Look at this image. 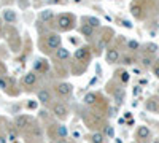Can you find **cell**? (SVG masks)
<instances>
[{
    "instance_id": "6da1fadb",
    "label": "cell",
    "mask_w": 159,
    "mask_h": 143,
    "mask_svg": "<svg viewBox=\"0 0 159 143\" xmlns=\"http://www.w3.org/2000/svg\"><path fill=\"white\" fill-rule=\"evenodd\" d=\"M40 48L45 54H54V51L61 48L62 45V37L57 32H49L40 38Z\"/></svg>"
},
{
    "instance_id": "7a4b0ae2",
    "label": "cell",
    "mask_w": 159,
    "mask_h": 143,
    "mask_svg": "<svg viewBox=\"0 0 159 143\" xmlns=\"http://www.w3.org/2000/svg\"><path fill=\"white\" fill-rule=\"evenodd\" d=\"M75 15L72 13H61V15L56 18V29L61 32H69L75 27Z\"/></svg>"
},
{
    "instance_id": "3957f363",
    "label": "cell",
    "mask_w": 159,
    "mask_h": 143,
    "mask_svg": "<svg viewBox=\"0 0 159 143\" xmlns=\"http://www.w3.org/2000/svg\"><path fill=\"white\" fill-rule=\"evenodd\" d=\"M111 38H113V30L111 29H102V35L99 38H96L94 43H92V49H94V53L97 56L102 54L103 48L108 46V43L111 42Z\"/></svg>"
},
{
    "instance_id": "277c9868",
    "label": "cell",
    "mask_w": 159,
    "mask_h": 143,
    "mask_svg": "<svg viewBox=\"0 0 159 143\" xmlns=\"http://www.w3.org/2000/svg\"><path fill=\"white\" fill-rule=\"evenodd\" d=\"M130 13L135 19L143 21L150 13V7L147 3V0H134V2L130 3Z\"/></svg>"
},
{
    "instance_id": "5b68a950",
    "label": "cell",
    "mask_w": 159,
    "mask_h": 143,
    "mask_svg": "<svg viewBox=\"0 0 159 143\" xmlns=\"http://www.w3.org/2000/svg\"><path fill=\"white\" fill-rule=\"evenodd\" d=\"M73 59L78 62V64H81V65L86 69L88 67V64L91 62L92 59V46H80L75 53H73Z\"/></svg>"
},
{
    "instance_id": "8992f818",
    "label": "cell",
    "mask_w": 159,
    "mask_h": 143,
    "mask_svg": "<svg viewBox=\"0 0 159 143\" xmlns=\"http://www.w3.org/2000/svg\"><path fill=\"white\" fill-rule=\"evenodd\" d=\"M51 111H52V114H54L57 119H61V121H65V119H67V118H69V113H70V111H69V107L65 105L64 102H61V100L52 103Z\"/></svg>"
},
{
    "instance_id": "52a82bcc",
    "label": "cell",
    "mask_w": 159,
    "mask_h": 143,
    "mask_svg": "<svg viewBox=\"0 0 159 143\" xmlns=\"http://www.w3.org/2000/svg\"><path fill=\"white\" fill-rule=\"evenodd\" d=\"M32 118L27 114H19L16 116V119H15V127L18 129V131H27V129L32 126Z\"/></svg>"
},
{
    "instance_id": "ba28073f",
    "label": "cell",
    "mask_w": 159,
    "mask_h": 143,
    "mask_svg": "<svg viewBox=\"0 0 159 143\" xmlns=\"http://www.w3.org/2000/svg\"><path fill=\"white\" fill-rule=\"evenodd\" d=\"M37 100L42 103V105L48 107L49 103L52 102V92H51V89H48V87L40 89V91H38V94H37Z\"/></svg>"
},
{
    "instance_id": "9c48e42d",
    "label": "cell",
    "mask_w": 159,
    "mask_h": 143,
    "mask_svg": "<svg viewBox=\"0 0 159 143\" xmlns=\"http://www.w3.org/2000/svg\"><path fill=\"white\" fill-rule=\"evenodd\" d=\"M105 59H107V62L110 64H118L119 59H121V54H119V49L116 46H108L107 48V53H105Z\"/></svg>"
},
{
    "instance_id": "30bf717a",
    "label": "cell",
    "mask_w": 159,
    "mask_h": 143,
    "mask_svg": "<svg viewBox=\"0 0 159 143\" xmlns=\"http://www.w3.org/2000/svg\"><path fill=\"white\" fill-rule=\"evenodd\" d=\"M37 81H38V75L35 73V72H27L24 76H22V86L25 87V89H32L35 84H37Z\"/></svg>"
},
{
    "instance_id": "8fae6325",
    "label": "cell",
    "mask_w": 159,
    "mask_h": 143,
    "mask_svg": "<svg viewBox=\"0 0 159 143\" xmlns=\"http://www.w3.org/2000/svg\"><path fill=\"white\" fill-rule=\"evenodd\" d=\"M80 34H81L84 38H88L89 42L96 40V29L91 27V25H88V24H84V22L80 25Z\"/></svg>"
},
{
    "instance_id": "7c38bea8",
    "label": "cell",
    "mask_w": 159,
    "mask_h": 143,
    "mask_svg": "<svg viewBox=\"0 0 159 143\" xmlns=\"http://www.w3.org/2000/svg\"><path fill=\"white\" fill-rule=\"evenodd\" d=\"M54 89H56V94L59 97H69L73 91V86L70 83H59Z\"/></svg>"
},
{
    "instance_id": "4fadbf2b",
    "label": "cell",
    "mask_w": 159,
    "mask_h": 143,
    "mask_svg": "<svg viewBox=\"0 0 159 143\" xmlns=\"http://www.w3.org/2000/svg\"><path fill=\"white\" fill-rule=\"evenodd\" d=\"M151 137V131L148 126H139L137 131H135V138L140 140V141H145Z\"/></svg>"
},
{
    "instance_id": "5bb4252c",
    "label": "cell",
    "mask_w": 159,
    "mask_h": 143,
    "mask_svg": "<svg viewBox=\"0 0 159 143\" xmlns=\"http://www.w3.org/2000/svg\"><path fill=\"white\" fill-rule=\"evenodd\" d=\"M54 59L57 60V62H65V60H69L70 59V53H69V49H65V48H59V49H56L54 51Z\"/></svg>"
},
{
    "instance_id": "9a60e30c",
    "label": "cell",
    "mask_w": 159,
    "mask_h": 143,
    "mask_svg": "<svg viewBox=\"0 0 159 143\" xmlns=\"http://www.w3.org/2000/svg\"><path fill=\"white\" fill-rule=\"evenodd\" d=\"M2 18H3V21H5L7 24H15V22L18 21V15H16V11H13V10H10V8L3 10Z\"/></svg>"
},
{
    "instance_id": "2e32d148",
    "label": "cell",
    "mask_w": 159,
    "mask_h": 143,
    "mask_svg": "<svg viewBox=\"0 0 159 143\" xmlns=\"http://www.w3.org/2000/svg\"><path fill=\"white\" fill-rule=\"evenodd\" d=\"M54 18H56V15H54V11H52V10L40 11V22H42V24H49Z\"/></svg>"
},
{
    "instance_id": "e0dca14e",
    "label": "cell",
    "mask_w": 159,
    "mask_h": 143,
    "mask_svg": "<svg viewBox=\"0 0 159 143\" xmlns=\"http://www.w3.org/2000/svg\"><path fill=\"white\" fill-rule=\"evenodd\" d=\"M145 108H147L148 111H151V113H159V100L156 97L148 99L147 103H145Z\"/></svg>"
},
{
    "instance_id": "ac0fdd59",
    "label": "cell",
    "mask_w": 159,
    "mask_h": 143,
    "mask_svg": "<svg viewBox=\"0 0 159 143\" xmlns=\"http://www.w3.org/2000/svg\"><path fill=\"white\" fill-rule=\"evenodd\" d=\"M83 102H84V105H89V107L96 105V103L99 102V94L97 92H88V94H84Z\"/></svg>"
},
{
    "instance_id": "d6986e66",
    "label": "cell",
    "mask_w": 159,
    "mask_h": 143,
    "mask_svg": "<svg viewBox=\"0 0 159 143\" xmlns=\"http://www.w3.org/2000/svg\"><path fill=\"white\" fill-rule=\"evenodd\" d=\"M83 22L88 24V25H91V27H94L96 30L100 29V25H102L100 19H99V18H94V16H84V18H83Z\"/></svg>"
},
{
    "instance_id": "ffe728a7",
    "label": "cell",
    "mask_w": 159,
    "mask_h": 143,
    "mask_svg": "<svg viewBox=\"0 0 159 143\" xmlns=\"http://www.w3.org/2000/svg\"><path fill=\"white\" fill-rule=\"evenodd\" d=\"M34 72L38 75V73H45L46 72V60L43 59H37L34 62Z\"/></svg>"
},
{
    "instance_id": "44dd1931",
    "label": "cell",
    "mask_w": 159,
    "mask_h": 143,
    "mask_svg": "<svg viewBox=\"0 0 159 143\" xmlns=\"http://www.w3.org/2000/svg\"><path fill=\"white\" fill-rule=\"evenodd\" d=\"M140 65H142L143 69H150V67H153V65H154V59H153V56L143 54V56L140 57Z\"/></svg>"
},
{
    "instance_id": "7402d4cb",
    "label": "cell",
    "mask_w": 159,
    "mask_h": 143,
    "mask_svg": "<svg viewBox=\"0 0 159 143\" xmlns=\"http://www.w3.org/2000/svg\"><path fill=\"white\" fill-rule=\"evenodd\" d=\"M67 135H69L67 127H65L64 124H56V140L57 138H67Z\"/></svg>"
},
{
    "instance_id": "603a6c76",
    "label": "cell",
    "mask_w": 159,
    "mask_h": 143,
    "mask_svg": "<svg viewBox=\"0 0 159 143\" xmlns=\"http://www.w3.org/2000/svg\"><path fill=\"white\" fill-rule=\"evenodd\" d=\"M91 143H107V138H105L103 132L96 131V132H92V135H91Z\"/></svg>"
},
{
    "instance_id": "cb8c5ba5",
    "label": "cell",
    "mask_w": 159,
    "mask_h": 143,
    "mask_svg": "<svg viewBox=\"0 0 159 143\" xmlns=\"http://www.w3.org/2000/svg\"><path fill=\"white\" fill-rule=\"evenodd\" d=\"M113 97H115V103H116V107H119L121 103L124 102V97H126V92H124V89L121 87L119 91H116V92L113 94Z\"/></svg>"
},
{
    "instance_id": "d4e9b609",
    "label": "cell",
    "mask_w": 159,
    "mask_h": 143,
    "mask_svg": "<svg viewBox=\"0 0 159 143\" xmlns=\"http://www.w3.org/2000/svg\"><path fill=\"white\" fill-rule=\"evenodd\" d=\"M29 131H30L32 137H35V138H40V137H42V134H43L42 127H40L38 124H32V126L29 127Z\"/></svg>"
},
{
    "instance_id": "484cf974",
    "label": "cell",
    "mask_w": 159,
    "mask_h": 143,
    "mask_svg": "<svg viewBox=\"0 0 159 143\" xmlns=\"http://www.w3.org/2000/svg\"><path fill=\"white\" fill-rule=\"evenodd\" d=\"M134 62H135V57L132 54H124V56H121V59H119V64H123V65H132Z\"/></svg>"
},
{
    "instance_id": "4316f807",
    "label": "cell",
    "mask_w": 159,
    "mask_h": 143,
    "mask_svg": "<svg viewBox=\"0 0 159 143\" xmlns=\"http://www.w3.org/2000/svg\"><path fill=\"white\" fill-rule=\"evenodd\" d=\"M126 48L130 51V53H137V51L140 49V43H139L137 40H129V42L126 43Z\"/></svg>"
},
{
    "instance_id": "83f0119b",
    "label": "cell",
    "mask_w": 159,
    "mask_h": 143,
    "mask_svg": "<svg viewBox=\"0 0 159 143\" xmlns=\"http://www.w3.org/2000/svg\"><path fill=\"white\" fill-rule=\"evenodd\" d=\"M103 135H105V138H113L115 137V129H113V126H110V124H103Z\"/></svg>"
},
{
    "instance_id": "f1b7e54d",
    "label": "cell",
    "mask_w": 159,
    "mask_h": 143,
    "mask_svg": "<svg viewBox=\"0 0 159 143\" xmlns=\"http://www.w3.org/2000/svg\"><path fill=\"white\" fill-rule=\"evenodd\" d=\"M143 48H145V53H147L148 56H153V54L157 53V45L156 43H147Z\"/></svg>"
},
{
    "instance_id": "f546056e",
    "label": "cell",
    "mask_w": 159,
    "mask_h": 143,
    "mask_svg": "<svg viewBox=\"0 0 159 143\" xmlns=\"http://www.w3.org/2000/svg\"><path fill=\"white\" fill-rule=\"evenodd\" d=\"M118 75H119V81H121L123 84H126V83H129V80H130V73H129V72H126V70H123V72H119Z\"/></svg>"
},
{
    "instance_id": "4dcf8cb0",
    "label": "cell",
    "mask_w": 159,
    "mask_h": 143,
    "mask_svg": "<svg viewBox=\"0 0 159 143\" xmlns=\"http://www.w3.org/2000/svg\"><path fill=\"white\" fill-rule=\"evenodd\" d=\"M7 138L16 140V138H18V129H16V127H10V129H8V137H7Z\"/></svg>"
},
{
    "instance_id": "1f68e13d",
    "label": "cell",
    "mask_w": 159,
    "mask_h": 143,
    "mask_svg": "<svg viewBox=\"0 0 159 143\" xmlns=\"http://www.w3.org/2000/svg\"><path fill=\"white\" fill-rule=\"evenodd\" d=\"M0 89L5 91V92H8V80H7L3 75L0 76Z\"/></svg>"
},
{
    "instance_id": "d6a6232c",
    "label": "cell",
    "mask_w": 159,
    "mask_h": 143,
    "mask_svg": "<svg viewBox=\"0 0 159 143\" xmlns=\"http://www.w3.org/2000/svg\"><path fill=\"white\" fill-rule=\"evenodd\" d=\"M37 107H38V102H37V100H29V102H27V108H29V110H35Z\"/></svg>"
},
{
    "instance_id": "836d02e7",
    "label": "cell",
    "mask_w": 159,
    "mask_h": 143,
    "mask_svg": "<svg viewBox=\"0 0 159 143\" xmlns=\"http://www.w3.org/2000/svg\"><path fill=\"white\" fill-rule=\"evenodd\" d=\"M153 75L157 78V80H159V60H157V64H156V65H153Z\"/></svg>"
},
{
    "instance_id": "e575fe53",
    "label": "cell",
    "mask_w": 159,
    "mask_h": 143,
    "mask_svg": "<svg viewBox=\"0 0 159 143\" xmlns=\"http://www.w3.org/2000/svg\"><path fill=\"white\" fill-rule=\"evenodd\" d=\"M121 25H124L126 29H132V27H134V25H132V22H130V21H126V19L121 21Z\"/></svg>"
},
{
    "instance_id": "d590c367",
    "label": "cell",
    "mask_w": 159,
    "mask_h": 143,
    "mask_svg": "<svg viewBox=\"0 0 159 143\" xmlns=\"http://www.w3.org/2000/svg\"><path fill=\"white\" fill-rule=\"evenodd\" d=\"M132 92H134V96H140V94H142V87H140V86H135Z\"/></svg>"
},
{
    "instance_id": "8d00e7d4",
    "label": "cell",
    "mask_w": 159,
    "mask_h": 143,
    "mask_svg": "<svg viewBox=\"0 0 159 143\" xmlns=\"http://www.w3.org/2000/svg\"><path fill=\"white\" fill-rule=\"evenodd\" d=\"M54 143H69V140L67 138H57Z\"/></svg>"
},
{
    "instance_id": "74e56055",
    "label": "cell",
    "mask_w": 159,
    "mask_h": 143,
    "mask_svg": "<svg viewBox=\"0 0 159 143\" xmlns=\"http://www.w3.org/2000/svg\"><path fill=\"white\" fill-rule=\"evenodd\" d=\"M0 143H7V137L3 134H0Z\"/></svg>"
},
{
    "instance_id": "f35d334b",
    "label": "cell",
    "mask_w": 159,
    "mask_h": 143,
    "mask_svg": "<svg viewBox=\"0 0 159 143\" xmlns=\"http://www.w3.org/2000/svg\"><path fill=\"white\" fill-rule=\"evenodd\" d=\"M73 137H75V138H80L81 135H80V132H78V131H75V132H73Z\"/></svg>"
},
{
    "instance_id": "ab89813d",
    "label": "cell",
    "mask_w": 159,
    "mask_h": 143,
    "mask_svg": "<svg viewBox=\"0 0 159 143\" xmlns=\"http://www.w3.org/2000/svg\"><path fill=\"white\" fill-rule=\"evenodd\" d=\"M3 2H5V3H13L15 0H3Z\"/></svg>"
},
{
    "instance_id": "60d3db41",
    "label": "cell",
    "mask_w": 159,
    "mask_h": 143,
    "mask_svg": "<svg viewBox=\"0 0 159 143\" xmlns=\"http://www.w3.org/2000/svg\"><path fill=\"white\" fill-rule=\"evenodd\" d=\"M73 2H75V3H81V2H83V0H73Z\"/></svg>"
},
{
    "instance_id": "b9f144b4",
    "label": "cell",
    "mask_w": 159,
    "mask_h": 143,
    "mask_svg": "<svg viewBox=\"0 0 159 143\" xmlns=\"http://www.w3.org/2000/svg\"><path fill=\"white\" fill-rule=\"evenodd\" d=\"M151 143H159V138H156V140H153Z\"/></svg>"
},
{
    "instance_id": "7bdbcfd3",
    "label": "cell",
    "mask_w": 159,
    "mask_h": 143,
    "mask_svg": "<svg viewBox=\"0 0 159 143\" xmlns=\"http://www.w3.org/2000/svg\"><path fill=\"white\" fill-rule=\"evenodd\" d=\"M0 37H2V29H0Z\"/></svg>"
},
{
    "instance_id": "ee69618b",
    "label": "cell",
    "mask_w": 159,
    "mask_h": 143,
    "mask_svg": "<svg viewBox=\"0 0 159 143\" xmlns=\"http://www.w3.org/2000/svg\"><path fill=\"white\" fill-rule=\"evenodd\" d=\"M132 143H137V141H132Z\"/></svg>"
}]
</instances>
